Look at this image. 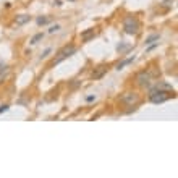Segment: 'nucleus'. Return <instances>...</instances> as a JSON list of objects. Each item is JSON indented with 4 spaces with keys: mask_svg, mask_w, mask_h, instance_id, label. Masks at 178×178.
<instances>
[{
    "mask_svg": "<svg viewBox=\"0 0 178 178\" xmlns=\"http://www.w3.org/2000/svg\"><path fill=\"white\" fill-rule=\"evenodd\" d=\"M123 29L126 34H138L139 31V21L135 16H126L125 21H123Z\"/></svg>",
    "mask_w": 178,
    "mask_h": 178,
    "instance_id": "nucleus-1",
    "label": "nucleus"
},
{
    "mask_svg": "<svg viewBox=\"0 0 178 178\" xmlns=\"http://www.w3.org/2000/svg\"><path fill=\"white\" fill-rule=\"evenodd\" d=\"M75 52H76V47H75V46H67V47H63V49H62L60 52L57 54L55 59H54L52 65H59L60 62H63L65 59H68L70 55H73Z\"/></svg>",
    "mask_w": 178,
    "mask_h": 178,
    "instance_id": "nucleus-2",
    "label": "nucleus"
},
{
    "mask_svg": "<svg viewBox=\"0 0 178 178\" xmlns=\"http://www.w3.org/2000/svg\"><path fill=\"white\" fill-rule=\"evenodd\" d=\"M169 97H170L169 92L160 91V89H152V91H151V94H149V101L154 102V104H160V102L167 101Z\"/></svg>",
    "mask_w": 178,
    "mask_h": 178,
    "instance_id": "nucleus-3",
    "label": "nucleus"
},
{
    "mask_svg": "<svg viewBox=\"0 0 178 178\" xmlns=\"http://www.w3.org/2000/svg\"><path fill=\"white\" fill-rule=\"evenodd\" d=\"M138 101H139V96L136 94V92H125V94H122V97H120V102H123V104H126V105H133Z\"/></svg>",
    "mask_w": 178,
    "mask_h": 178,
    "instance_id": "nucleus-4",
    "label": "nucleus"
},
{
    "mask_svg": "<svg viewBox=\"0 0 178 178\" xmlns=\"http://www.w3.org/2000/svg\"><path fill=\"white\" fill-rule=\"evenodd\" d=\"M136 81H138L139 86H149V83H151V73H149V71H141V73L136 76Z\"/></svg>",
    "mask_w": 178,
    "mask_h": 178,
    "instance_id": "nucleus-5",
    "label": "nucleus"
},
{
    "mask_svg": "<svg viewBox=\"0 0 178 178\" xmlns=\"http://www.w3.org/2000/svg\"><path fill=\"white\" fill-rule=\"evenodd\" d=\"M94 36H96V31L94 29H88V31H84V33H81V39H83V42L91 41Z\"/></svg>",
    "mask_w": 178,
    "mask_h": 178,
    "instance_id": "nucleus-6",
    "label": "nucleus"
},
{
    "mask_svg": "<svg viewBox=\"0 0 178 178\" xmlns=\"http://www.w3.org/2000/svg\"><path fill=\"white\" fill-rule=\"evenodd\" d=\"M105 71H107V68H105V67H99V70L92 73V78H94V80H97V78H102Z\"/></svg>",
    "mask_w": 178,
    "mask_h": 178,
    "instance_id": "nucleus-7",
    "label": "nucleus"
},
{
    "mask_svg": "<svg viewBox=\"0 0 178 178\" xmlns=\"http://www.w3.org/2000/svg\"><path fill=\"white\" fill-rule=\"evenodd\" d=\"M7 71H8V67H7L5 63H0V83H2V75L5 76Z\"/></svg>",
    "mask_w": 178,
    "mask_h": 178,
    "instance_id": "nucleus-8",
    "label": "nucleus"
},
{
    "mask_svg": "<svg viewBox=\"0 0 178 178\" xmlns=\"http://www.w3.org/2000/svg\"><path fill=\"white\" fill-rule=\"evenodd\" d=\"M156 89H167V91H172V86L170 84H167V83H159L156 86Z\"/></svg>",
    "mask_w": 178,
    "mask_h": 178,
    "instance_id": "nucleus-9",
    "label": "nucleus"
},
{
    "mask_svg": "<svg viewBox=\"0 0 178 178\" xmlns=\"http://www.w3.org/2000/svg\"><path fill=\"white\" fill-rule=\"evenodd\" d=\"M28 21H29V16L23 15L21 18H18V20H16V25H25V23H28Z\"/></svg>",
    "mask_w": 178,
    "mask_h": 178,
    "instance_id": "nucleus-10",
    "label": "nucleus"
},
{
    "mask_svg": "<svg viewBox=\"0 0 178 178\" xmlns=\"http://www.w3.org/2000/svg\"><path fill=\"white\" fill-rule=\"evenodd\" d=\"M44 37V34L42 33H39V34H36V36L33 37V39H31V44H37V41H41Z\"/></svg>",
    "mask_w": 178,
    "mask_h": 178,
    "instance_id": "nucleus-11",
    "label": "nucleus"
},
{
    "mask_svg": "<svg viewBox=\"0 0 178 178\" xmlns=\"http://www.w3.org/2000/svg\"><path fill=\"white\" fill-rule=\"evenodd\" d=\"M133 60H135V57H130V59H128V60H125V62H122V63H120V65H118V67H117V68H118V70H120V68H123V67H125V65H128V63H130V62H133Z\"/></svg>",
    "mask_w": 178,
    "mask_h": 178,
    "instance_id": "nucleus-12",
    "label": "nucleus"
},
{
    "mask_svg": "<svg viewBox=\"0 0 178 178\" xmlns=\"http://www.w3.org/2000/svg\"><path fill=\"white\" fill-rule=\"evenodd\" d=\"M154 41H159V34H154L149 39H146V44H151V42H154Z\"/></svg>",
    "mask_w": 178,
    "mask_h": 178,
    "instance_id": "nucleus-13",
    "label": "nucleus"
},
{
    "mask_svg": "<svg viewBox=\"0 0 178 178\" xmlns=\"http://www.w3.org/2000/svg\"><path fill=\"white\" fill-rule=\"evenodd\" d=\"M49 23V18H37V25H47Z\"/></svg>",
    "mask_w": 178,
    "mask_h": 178,
    "instance_id": "nucleus-14",
    "label": "nucleus"
},
{
    "mask_svg": "<svg viewBox=\"0 0 178 178\" xmlns=\"http://www.w3.org/2000/svg\"><path fill=\"white\" fill-rule=\"evenodd\" d=\"M59 29H60V26H59V25H55V26H50L49 33H55V31H59Z\"/></svg>",
    "mask_w": 178,
    "mask_h": 178,
    "instance_id": "nucleus-15",
    "label": "nucleus"
},
{
    "mask_svg": "<svg viewBox=\"0 0 178 178\" xmlns=\"http://www.w3.org/2000/svg\"><path fill=\"white\" fill-rule=\"evenodd\" d=\"M7 109H8V107H7V105H2V107H0V114H2V112H5Z\"/></svg>",
    "mask_w": 178,
    "mask_h": 178,
    "instance_id": "nucleus-16",
    "label": "nucleus"
}]
</instances>
